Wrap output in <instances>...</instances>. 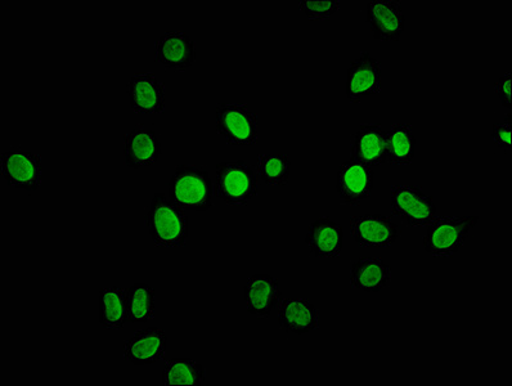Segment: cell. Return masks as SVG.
Instances as JSON below:
<instances>
[{"label": "cell", "instance_id": "obj_20", "mask_svg": "<svg viewBox=\"0 0 512 386\" xmlns=\"http://www.w3.org/2000/svg\"><path fill=\"white\" fill-rule=\"evenodd\" d=\"M392 281V269L383 259L362 258L353 263L350 284L365 293H380Z\"/></svg>", "mask_w": 512, "mask_h": 386}, {"label": "cell", "instance_id": "obj_4", "mask_svg": "<svg viewBox=\"0 0 512 386\" xmlns=\"http://www.w3.org/2000/svg\"><path fill=\"white\" fill-rule=\"evenodd\" d=\"M478 221V217H443L431 222L424 237L426 253L431 257H453Z\"/></svg>", "mask_w": 512, "mask_h": 386}, {"label": "cell", "instance_id": "obj_7", "mask_svg": "<svg viewBox=\"0 0 512 386\" xmlns=\"http://www.w3.org/2000/svg\"><path fill=\"white\" fill-rule=\"evenodd\" d=\"M2 175L12 187L28 192L38 190L42 183V157L20 148L4 152Z\"/></svg>", "mask_w": 512, "mask_h": 386}, {"label": "cell", "instance_id": "obj_16", "mask_svg": "<svg viewBox=\"0 0 512 386\" xmlns=\"http://www.w3.org/2000/svg\"><path fill=\"white\" fill-rule=\"evenodd\" d=\"M168 338L164 330L148 329L134 332L125 343V361L134 366H148L164 359Z\"/></svg>", "mask_w": 512, "mask_h": 386}, {"label": "cell", "instance_id": "obj_13", "mask_svg": "<svg viewBox=\"0 0 512 386\" xmlns=\"http://www.w3.org/2000/svg\"><path fill=\"white\" fill-rule=\"evenodd\" d=\"M381 92V64L368 53L353 61L348 70L347 96L352 103Z\"/></svg>", "mask_w": 512, "mask_h": 386}, {"label": "cell", "instance_id": "obj_27", "mask_svg": "<svg viewBox=\"0 0 512 386\" xmlns=\"http://www.w3.org/2000/svg\"><path fill=\"white\" fill-rule=\"evenodd\" d=\"M494 143L503 151L510 152L512 148V121L511 114L500 124L493 125Z\"/></svg>", "mask_w": 512, "mask_h": 386}, {"label": "cell", "instance_id": "obj_28", "mask_svg": "<svg viewBox=\"0 0 512 386\" xmlns=\"http://www.w3.org/2000/svg\"><path fill=\"white\" fill-rule=\"evenodd\" d=\"M512 75L507 73L503 75L500 80L496 83V92L500 97L503 107L511 109L512 106Z\"/></svg>", "mask_w": 512, "mask_h": 386}, {"label": "cell", "instance_id": "obj_1", "mask_svg": "<svg viewBox=\"0 0 512 386\" xmlns=\"http://www.w3.org/2000/svg\"><path fill=\"white\" fill-rule=\"evenodd\" d=\"M146 227L159 248H183L188 237V218L164 193H157L148 206Z\"/></svg>", "mask_w": 512, "mask_h": 386}, {"label": "cell", "instance_id": "obj_15", "mask_svg": "<svg viewBox=\"0 0 512 386\" xmlns=\"http://www.w3.org/2000/svg\"><path fill=\"white\" fill-rule=\"evenodd\" d=\"M130 106L137 114L165 112V85L152 73L132 76L128 84Z\"/></svg>", "mask_w": 512, "mask_h": 386}, {"label": "cell", "instance_id": "obj_12", "mask_svg": "<svg viewBox=\"0 0 512 386\" xmlns=\"http://www.w3.org/2000/svg\"><path fill=\"white\" fill-rule=\"evenodd\" d=\"M340 200L344 204L357 206L371 196L374 190V172L372 168L359 164L357 161H345L340 166L338 184H336Z\"/></svg>", "mask_w": 512, "mask_h": 386}, {"label": "cell", "instance_id": "obj_6", "mask_svg": "<svg viewBox=\"0 0 512 386\" xmlns=\"http://www.w3.org/2000/svg\"><path fill=\"white\" fill-rule=\"evenodd\" d=\"M390 204L394 217L407 226H428L437 217V206L431 196L412 184H397L390 192Z\"/></svg>", "mask_w": 512, "mask_h": 386}, {"label": "cell", "instance_id": "obj_2", "mask_svg": "<svg viewBox=\"0 0 512 386\" xmlns=\"http://www.w3.org/2000/svg\"><path fill=\"white\" fill-rule=\"evenodd\" d=\"M213 183L208 170L199 165H179L169 182V199L190 212H206L213 200Z\"/></svg>", "mask_w": 512, "mask_h": 386}, {"label": "cell", "instance_id": "obj_25", "mask_svg": "<svg viewBox=\"0 0 512 386\" xmlns=\"http://www.w3.org/2000/svg\"><path fill=\"white\" fill-rule=\"evenodd\" d=\"M291 163L285 154H260L258 175L269 186H286L290 179Z\"/></svg>", "mask_w": 512, "mask_h": 386}, {"label": "cell", "instance_id": "obj_9", "mask_svg": "<svg viewBox=\"0 0 512 386\" xmlns=\"http://www.w3.org/2000/svg\"><path fill=\"white\" fill-rule=\"evenodd\" d=\"M155 60L166 70L183 73L195 64V40L184 31H168L156 40Z\"/></svg>", "mask_w": 512, "mask_h": 386}, {"label": "cell", "instance_id": "obj_23", "mask_svg": "<svg viewBox=\"0 0 512 386\" xmlns=\"http://www.w3.org/2000/svg\"><path fill=\"white\" fill-rule=\"evenodd\" d=\"M416 139L411 125L395 124L388 133V161L393 165H410L415 159Z\"/></svg>", "mask_w": 512, "mask_h": 386}, {"label": "cell", "instance_id": "obj_24", "mask_svg": "<svg viewBox=\"0 0 512 386\" xmlns=\"http://www.w3.org/2000/svg\"><path fill=\"white\" fill-rule=\"evenodd\" d=\"M155 318V290L147 284H134L128 290V322L142 323Z\"/></svg>", "mask_w": 512, "mask_h": 386}, {"label": "cell", "instance_id": "obj_26", "mask_svg": "<svg viewBox=\"0 0 512 386\" xmlns=\"http://www.w3.org/2000/svg\"><path fill=\"white\" fill-rule=\"evenodd\" d=\"M299 8L309 20H329L340 10V2L338 0H302Z\"/></svg>", "mask_w": 512, "mask_h": 386}, {"label": "cell", "instance_id": "obj_8", "mask_svg": "<svg viewBox=\"0 0 512 386\" xmlns=\"http://www.w3.org/2000/svg\"><path fill=\"white\" fill-rule=\"evenodd\" d=\"M350 231L361 248H390L401 235L398 224L383 214H365L350 219Z\"/></svg>", "mask_w": 512, "mask_h": 386}, {"label": "cell", "instance_id": "obj_17", "mask_svg": "<svg viewBox=\"0 0 512 386\" xmlns=\"http://www.w3.org/2000/svg\"><path fill=\"white\" fill-rule=\"evenodd\" d=\"M278 323L287 334H308L320 327V312L308 299L287 298L278 307Z\"/></svg>", "mask_w": 512, "mask_h": 386}, {"label": "cell", "instance_id": "obj_3", "mask_svg": "<svg viewBox=\"0 0 512 386\" xmlns=\"http://www.w3.org/2000/svg\"><path fill=\"white\" fill-rule=\"evenodd\" d=\"M217 188L215 195L223 203L242 206L258 195V179L253 168L245 160L220 163L215 168Z\"/></svg>", "mask_w": 512, "mask_h": 386}, {"label": "cell", "instance_id": "obj_18", "mask_svg": "<svg viewBox=\"0 0 512 386\" xmlns=\"http://www.w3.org/2000/svg\"><path fill=\"white\" fill-rule=\"evenodd\" d=\"M124 155L129 168L154 165L161 156V143L154 130L139 125L125 134Z\"/></svg>", "mask_w": 512, "mask_h": 386}, {"label": "cell", "instance_id": "obj_21", "mask_svg": "<svg viewBox=\"0 0 512 386\" xmlns=\"http://www.w3.org/2000/svg\"><path fill=\"white\" fill-rule=\"evenodd\" d=\"M100 322L105 329L119 330L128 322V290L106 287L100 293Z\"/></svg>", "mask_w": 512, "mask_h": 386}, {"label": "cell", "instance_id": "obj_22", "mask_svg": "<svg viewBox=\"0 0 512 386\" xmlns=\"http://www.w3.org/2000/svg\"><path fill=\"white\" fill-rule=\"evenodd\" d=\"M205 368L190 358H178L166 362L163 384L166 386L204 385Z\"/></svg>", "mask_w": 512, "mask_h": 386}, {"label": "cell", "instance_id": "obj_14", "mask_svg": "<svg viewBox=\"0 0 512 386\" xmlns=\"http://www.w3.org/2000/svg\"><path fill=\"white\" fill-rule=\"evenodd\" d=\"M244 293L247 312L255 317H271L277 307H280V282L273 276H251L246 281Z\"/></svg>", "mask_w": 512, "mask_h": 386}, {"label": "cell", "instance_id": "obj_19", "mask_svg": "<svg viewBox=\"0 0 512 386\" xmlns=\"http://www.w3.org/2000/svg\"><path fill=\"white\" fill-rule=\"evenodd\" d=\"M305 244L314 258L339 257L344 244L343 228L330 218L317 219L308 228Z\"/></svg>", "mask_w": 512, "mask_h": 386}, {"label": "cell", "instance_id": "obj_10", "mask_svg": "<svg viewBox=\"0 0 512 386\" xmlns=\"http://www.w3.org/2000/svg\"><path fill=\"white\" fill-rule=\"evenodd\" d=\"M367 24L381 42H398L404 33L402 4L395 0H371L366 7Z\"/></svg>", "mask_w": 512, "mask_h": 386}, {"label": "cell", "instance_id": "obj_11", "mask_svg": "<svg viewBox=\"0 0 512 386\" xmlns=\"http://www.w3.org/2000/svg\"><path fill=\"white\" fill-rule=\"evenodd\" d=\"M352 160L375 168L388 163V134L379 124L361 125L353 134Z\"/></svg>", "mask_w": 512, "mask_h": 386}, {"label": "cell", "instance_id": "obj_5", "mask_svg": "<svg viewBox=\"0 0 512 386\" xmlns=\"http://www.w3.org/2000/svg\"><path fill=\"white\" fill-rule=\"evenodd\" d=\"M217 130L232 146H254L258 143V116L245 103H218Z\"/></svg>", "mask_w": 512, "mask_h": 386}]
</instances>
